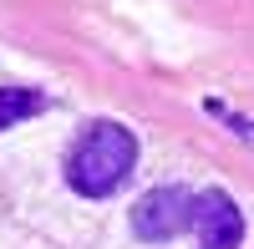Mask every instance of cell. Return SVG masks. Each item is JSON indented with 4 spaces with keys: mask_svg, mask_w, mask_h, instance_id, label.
Instances as JSON below:
<instances>
[{
    "mask_svg": "<svg viewBox=\"0 0 254 249\" xmlns=\"http://www.w3.org/2000/svg\"><path fill=\"white\" fill-rule=\"evenodd\" d=\"M132 163H137V137L122 122H92L66 158V183L81 198H107L127 183Z\"/></svg>",
    "mask_w": 254,
    "mask_h": 249,
    "instance_id": "6da1fadb",
    "label": "cell"
},
{
    "mask_svg": "<svg viewBox=\"0 0 254 249\" xmlns=\"http://www.w3.org/2000/svg\"><path fill=\"white\" fill-rule=\"evenodd\" d=\"M188 224H193V193L188 188H153L132 203V234L147 244H163V239H178Z\"/></svg>",
    "mask_w": 254,
    "mask_h": 249,
    "instance_id": "7a4b0ae2",
    "label": "cell"
},
{
    "mask_svg": "<svg viewBox=\"0 0 254 249\" xmlns=\"http://www.w3.org/2000/svg\"><path fill=\"white\" fill-rule=\"evenodd\" d=\"M193 234L203 249H239L244 244V214L224 188H203L193 198Z\"/></svg>",
    "mask_w": 254,
    "mask_h": 249,
    "instance_id": "3957f363",
    "label": "cell"
},
{
    "mask_svg": "<svg viewBox=\"0 0 254 249\" xmlns=\"http://www.w3.org/2000/svg\"><path fill=\"white\" fill-rule=\"evenodd\" d=\"M36 112H46V97L36 87H0V132L26 122V117H36Z\"/></svg>",
    "mask_w": 254,
    "mask_h": 249,
    "instance_id": "277c9868",
    "label": "cell"
}]
</instances>
